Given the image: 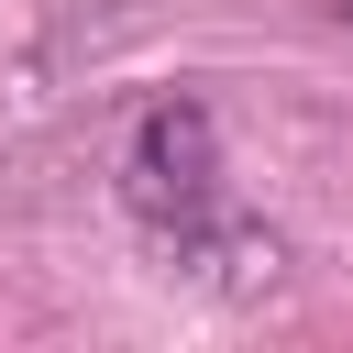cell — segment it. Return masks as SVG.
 <instances>
[{
  "mask_svg": "<svg viewBox=\"0 0 353 353\" xmlns=\"http://www.w3.org/2000/svg\"><path fill=\"white\" fill-rule=\"evenodd\" d=\"M342 22H353V0H342Z\"/></svg>",
  "mask_w": 353,
  "mask_h": 353,
  "instance_id": "cell-2",
  "label": "cell"
},
{
  "mask_svg": "<svg viewBox=\"0 0 353 353\" xmlns=\"http://www.w3.org/2000/svg\"><path fill=\"white\" fill-rule=\"evenodd\" d=\"M121 199L143 210V232L176 254V265H254L276 243H254V221L232 210V176H221V143H210V110L199 99H165L132 121L121 143Z\"/></svg>",
  "mask_w": 353,
  "mask_h": 353,
  "instance_id": "cell-1",
  "label": "cell"
}]
</instances>
